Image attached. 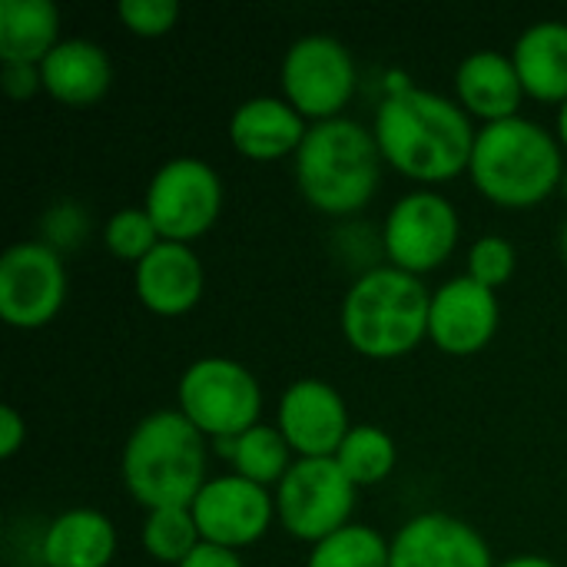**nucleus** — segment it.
<instances>
[{
    "label": "nucleus",
    "mask_w": 567,
    "mask_h": 567,
    "mask_svg": "<svg viewBox=\"0 0 567 567\" xmlns=\"http://www.w3.org/2000/svg\"><path fill=\"white\" fill-rule=\"evenodd\" d=\"M60 13L50 0H0V60L43 63L56 47Z\"/></svg>",
    "instance_id": "nucleus-22"
},
{
    "label": "nucleus",
    "mask_w": 567,
    "mask_h": 567,
    "mask_svg": "<svg viewBox=\"0 0 567 567\" xmlns=\"http://www.w3.org/2000/svg\"><path fill=\"white\" fill-rule=\"evenodd\" d=\"M502 567H558V565H555V561H548V558H538V555H522V558L505 561Z\"/></svg>",
    "instance_id": "nucleus-33"
},
{
    "label": "nucleus",
    "mask_w": 567,
    "mask_h": 567,
    "mask_svg": "<svg viewBox=\"0 0 567 567\" xmlns=\"http://www.w3.org/2000/svg\"><path fill=\"white\" fill-rule=\"evenodd\" d=\"M206 449L203 432L183 412H153L123 449V482L150 512L193 508L203 492Z\"/></svg>",
    "instance_id": "nucleus-2"
},
{
    "label": "nucleus",
    "mask_w": 567,
    "mask_h": 567,
    "mask_svg": "<svg viewBox=\"0 0 567 567\" xmlns=\"http://www.w3.org/2000/svg\"><path fill=\"white\" fill-rule=\"evenodd\" d=\"M515 272V249L508 239L502 236H485L472 246L468 252V276L478 279L482 286L495 289L502 282H508Z\"/></svg>",
    "instance_id": "nucleus-28"
},
{
    "label": "nucleus",
    "mask_w": 567,
    "mask_h": 567,
    "mask_svg": "<svg viewBox=\"0 0 567 567\" xmlns=\"http://www.w3.org/2000/svg\"><path fill=\"white\" fill-rule=\"evenodd\" d=\"M23 435H27L23 419L17 415V409H10V405H7V409L0 412V455H3V458L17 455V449H20Z\"/></svg>",
    "instance_id": "nucleus-32"
},
{
    "label": "nucleus",
    "mask_w": 567,
    "mask_h": 567,
    "mask_svg": "<svg viewBox=\"0 0 567 567\" xmlns=\"http://www.w3.org/2000/svg\"><path fill=\"white\" fill-rule=\"evenodd\" d=\"M392 548L365 525H346L316 545L309 567H389Z\"/></svg>",
    "instance_id": "nucleus-25"
},
{
    "label": "nucleus",
    "mask_w": 567,
    "mask_h": 567,
    "mask_svg": "<svg viewBox=\"0 0 567 567\" xmlns=\"http://www.w3.org/2000/svg\"><path fill=\"white\" fill-rule=\"evenodd\" d=\"M498 329V299L495 289L482 286L472 276H458L445 282L432 296L429 312V336L442 352L452 355H472Z\"/></svg>",
    "instance_id": "nucleus-14"
},
{
    "label": "nucleus",
    "mask_w": 567,
    "mask_h": 567,
    "mask_svg": "<svg viewBox=\"0 0 567 567\" xmlns=\"http://www.w3.org/2000/svg\"><path fill=\"white\" fill-rule=\"evenodd\" d=\"M179 409L183 415L216 442L239 439L259 425L262 395L249 369L233 359H199L179 379Z\"/></svg>",
    "instance_id": "nucleus-6"
},
{
    "label": "nucleus",
    "mask_w": 567,
    "mask_h": 567,
    "mask_svg": "<svg viewBox=\"0 0 567 567\" xmlns=\"http://www.w3.org/2000/svg\"><path fill=\"white\" fill-rule=\"evenodd\" d=\"M116 551V532L106 515L76 508L60 515L43 535L47 567H106Z\"/></svg>",
    "instance_id": "nucleus-20"
},
{
    "label": "nucleus",
    "mask_w": 567,
    "mask_h": 567,
    "mask_svg": "<svg viewBox=\"0 0 567 567\" xmlns=\"http://www.w3.org/2000/svg\"><path fill=\"white\" fill-rule=\"evenodd\" d=\"M159 243H163V236L146 209H120L106 223V246L120 259L143 262Z\"/></svg>",
    "instance_id": "nucleus-27"
},
{
    "label": "nucleus",
    "mask_w": 567,
    "mask_h": 567,
    "mask_svg": "<svg viewBox=\"0 0 567 567\" xmlns=\"http://www.w3.org/2000/svg\"><path fill=\"white\" fill-rule=\"evenodd\" d=\"M458 243L455 206L439 193H412L399 199L385 219V252L395 269L412 276L442 266Z\"/></svg>",
    "instance_id": "nucleus-11"
},
{
    "label": "nucleus",
    "mask_w": 567,
    "mask_h": 567,
    "mask_svg": "<svg viewBox=\"0 0 567 567\" xmlns=\"http://www.w3.org/2000/svg\"><path fill=\"white\" fill-rule=\"evenodd\" d=\"M110 80H113L110 56L90 40H63L40 63L43 90L66 106L96 103L110 90Z\"/></svg>",
    "instance_id": "nucleus-18"
},
{
    "label": "nucleus",
    "mask_w": 567,
    "mask_h": 567,
    "mask_svg": "<svg viewBox=\"0 0 567 567\" xmlns=\"http://www.w3.org/2000/svg\"><path fill=\"white\" fill-rule=\"evenodd\" d=\"M223 455L236 462V472L256 485H272L282 482L289 465V442L279 429L269 425H252L249 432H243L239 439H223L219 442Z\"/></svg>",
    "instance_id": "nucleus-23"
},
{
    "label": "nucleus",
    "mask_w": 567,
    "mask_h": 567,
    "mask_svg": "<svg viewBox=\"0 0 567 567\" xmlns=\"http://www.w3.org/2000/svg\"><path fill=\"white\" fill-rule=\"evenodd\" d=\"M355 505V485L336 458H299L279 482L276 508L302 542H326L342 532Z\"/></svg>",
    "instance_id": "nucleus-7"
},
{
    "label": "nucleus",
    "mask_w": 567,
    "mask_h": 567,
    "mask_svg": "<svg viewBox=\"0 0 567 567\" xmlns=\"http://www.w3.org/2000/svg\"><path fill=\"white\" fill-rule=\"evenodd\" d=\"M558 133H561V143L567 146V100L561 103V113H558Z\"/></svg>",
    "instance_id": "nucleus-34"
},
{
    "label": "nucleus",
    "mask_w": 567,
    "mask_h": 567,
    "mask_svg": "<svg viewBox=\"0 0 567 567\" xmlns=\"http://www.w3.org/2000/svg\"><path fill=\"white\" fill-rule=\"evenodd\" d=\"M136 296L159 316H183L203 296V266L186 243H159L136 262Z\"/></svg>",
    "instance_id": "nucleus-16"
},
{
    "label": "nucleus",
    "mask_w": 567,
    "mask_h": 567,
    "mask_svg": "<svg viewBox=\"0 0 567 567\" xmlns=\"http://www.w3.org/2000/svg\"><path fill=\"white\" fill-rule=\"evenodd\" d=\"M179 17L176 0H123L120 3V20L140 33V37H159L166 33Z\"/></svg>",
    "instance_id": "nucleus-29"
},
{
    "label": "nucleus",
    "mask_w": 567,
    "mask_h": 567,
    "mask_svg": "<svg viewBox=\"0 0 567 567\" xmlns=\"http://www.w3.org/2000/svg\"><path fill=\"white\" fill-rule=\"evenodd\" d=\"M199 528L189 508H159L150 512L143 525V545L156 561L183 565L199 548Z\"/></svg>",
    "instance_id": "nucleus-26"
},
{
    "label": "nucleus",
    "mask_w": 567,
    "mask_h": 567,
    "mask_svg": "<svg viewBox=\"0 0 567 567\" xmlns=\"http://www.w3.org/2000/svg\"><path fill=\"white\" fill-rule=\"evenodd\" d=\"M561 186H565V193H567V169H565V179H561Z\"/></svg>",
    "instance_id": "nucleus-36"
},
{
    "label": "nucleus",
    "mask_w": 567,
    "mask_h": 567,
    "mask_svg": "<svg viewBox=\"0 0 567 567\" xmlns=\"http://www.w3.org/2000/svg\"><path fill=\"white\" fill-rule=\"evenodd\" d=\"M432 296L419 276L382 266L365 272L346 296L342 329L355 352L369 359H395L412 352L429 332Z\"/></svg>",
    "instance_id": "nucleus-5"
},
{
    "label": "nucleus",
    "mask_w": 567,
    "mask_h": 567,
    "mask_svg": "<svg viewBox=\"0 0 567 567\" xmlns=\"http://www.w3.org/2000/svg\"><path fill=\"white\" fill-rule=\"evenodd\" d=\"M561 252H565V259H567V226H565V233H561Z\"/></svg>",
    "instance_id": "nucleus-35"
},
{
    "label": "nucleus",
    "mask_w": 567,
    "mask_h": 567,
    "mask_svg": "<svg viewBox=\"0 0 567 567\" xmlns=\"http://www.w3.org/2000/svg\"><path fill=\"white\" fill-rule=\"evenodd\" d=\"M475 130L445 96L429 90H395L375 113L379 153L412 179H449L472 163Z\"/></svg>",
    "instance_id": "nucleus-1"
},
{
    "label": "nucleus",
    "mask_w": 567,
    "mask_h": 567,
    "mask_svg": "<svg viewBox=\"0 0 567 567\" xmlns=\"http://www.w3.org/2000/svg\"><path fill=\"white\" fill-rule=\"evenodd\" d=\"M279 432L302 458H336L352 429L342 395L319 379H302L279 402Z\"/></svg>",
    "instance_id": "nucleus-13"
},
{
    "label": "nucleus",
    "mask_w": 567,
    "mask_h": 567,
    "mask_svg": "<svg viewBox=\"0 0 567 567\" xmlns=\"http://www.w3.org/2000/svg\"><path fill=\"white\" fill-rule=\"evenodd\" d=\"M468 169L475 186L502 206H535L565 179L555 136L522 116L478 130Z\"/></svg>",
    "instance_id": "nucleus-3"
},
{
    "label": "nucleus",
    "mask_w": 567,
    "mask_h": 567,
    "mask_svg": "<svg viewBox=\"0 0 567 567\" xmlns=\"http://www.w3.org/2000/svg\"><path fill=\"white\" fill-rule=\"evenodd\" d=\"M3 86L17 100L30 96L37 86H43L40 83V66L37 63H3Z\"/></svg>",
    "instance_id": "nucleus-30"
},
{
    "label": "nucleus",
    "mask_w": 567,
    "mask_h": 567,
    "mask_svg": "<svg viewBox=\"0 0 567 567\" xmlns=\"http://www.w3.org/2000/svg\"><path fill=\"white\" fill-rule=\"evenodd\" d=\"M306 133L309 130L302 123V113L292 103L272 96L246 100L229 120V140L249 159H279L299 150Z\"/></svg>",
    "instance_id": "nucleus-17"
},
{
    "label": "nucleus",
    "mask_w": 567,
    "mask_h": 567,
    "mask_svg": "<svg viewBox=\"0 0 567 567\" xmlns=\"http://www.w3.org/2000/svg\"><path fill=\"white\" fill-rule=\"evenodd\" d=\"M455 86H458L462 103L475 116H485L488 123L512 120L522 103V93H525L515 60H508L498 50H478V53L465 56L458 66Z\"/></svg>",
    "instance_id": "nucleus-19"
},
{
    "label": "nucleus",
    "mask_w": 567,
    "mask_h": 567,
    "mask_svg": "<svg viewBox=\"0 0 567 567\" xmlns=\"http://www.w3.org/2000/svg\"><path fill=\"white\" fill-rule=\"evenodd\" d=\"M179 567H243V561H239L236 551H229V548L199 542V548H196Z\"/></svg>",
    "instance_id": "nucleus-31"
},
{
    "label": "nucleus",
    "mask_w": 567,
    "mask_h": 567,
    "mask_svg": "<svg viewBox=\"0 0 567 567\" xmlns=\"http://www.w3.org/2000/svg\"><path fill=\"white\" fill-rule=\"evenodd\" d=\"M282 90L302 116L336 120L355 90V63L332 37H302L282 60Z\"/></svg>",
    "instance_id": "nucleus-9"
},
{
    "label": "nucleus",
    "mask_w": 567,
    "mask_h": 567,
    "mask_svg": "<svg viewBox=\"0 0 567 567\" xmlns=\"http://www.w3.org/2000/svg\"><path fill=\"white\" fill-rule=\"evenodd\" d=\"M515 70L525 93L538 100H567V23L545 20L515 43Z\"/></svg>",
    "instance_id": "nucleus-21"
},
{
    "label": "nucleus",
    "mask_w": 567,
    "mask_h": 567,
    "mask_svg": "<svg viewBox=\"0 0 567 567\" xmlns=\"http://www.w3.org/2000/svg\"><path fill=\"white\" fill-rule=\"evenodd\" d=\"M389 567H492V551L475 528L432 512L399 532Z\"/></svg>",
    "instance_id": "nucleus-15"
},
{
    "label": "nucleus",
    "mask_w": 567,
    "mask_h": 567,
    "mask_svg": "<svg viewBox=\"0 0 567 567\" xmlns=\"http://www.w3.org/2000/svg\"><path fill=\"white\" fill-rule=\"evenodd\" d=\"M223 203V186L213 166L196 156H179L159 166L146 189V213L166 243H186L203 236Z\"/></svg>",
    "instance_id": "nucleus-8"
},
{
    "label": "nucleus",
    "mask_w": 567,
    "mask_h": 567,
    "mask_svg": "<svg viewBox=\"0 0 567 567\" xmlns=\"http://www.w3.org/2000/svg\"><path fill=\"white\" fill-rule=\"evenodd\" d=\"M189 512L196 518L203 542L233 551L266 535L272 522V498L262 485L243 475H229L206 482Z\"/></svg>",
    "instance_id": "nucleus-12"
},
{
    "label": "nucleus",
    "mask_w": 567,
    "mask_h": 567,
    "mask_svg": "<svg viewBox=\"0 0 567 567\" xmlns=\"http://www.w3.org/2000/svg\"><path fill=\"white\" fill-rule=\"evenodd\" d=\"M66 296L60 256L43 243H17L0 259V316L13 329L47 326Z\"/></svg>",
    "instance_id": "nucleus-10"
},
{
    "label": "nucleus",
    "mask_w": 567,
    "mask_h": 567,
    "mask_svg": "<svg viewBox=\"0 0 567 567\" xmlns=\"http://www.w3.org/2000/svg\"><path fill=\"white\" fill-rule=\"evenodd\" d=\"M375 133L355 120L316 123L296 150V176L306 199L332 216L362 209L379 186Z\"/></svg>",
    "instance_id": "nucleus-4"
},
{
    "label": "nucleus",
    "mask_w": 567,
    "mask_h": 567,
    "mask_svg": "<svg viewBox=\"0 0 567 567\" xmlns=\"http://www.w3.org/2000/svg\"><path fill=\"white\" fill-rule=\"evenodd\" d=\"M336 462L342 465V472L355 488L375 485L389 478V472L395 468V442L375 425H355L339 445Z\"/></svg>",
    "instance_id": "nucleus-24"
}]
</instances>
